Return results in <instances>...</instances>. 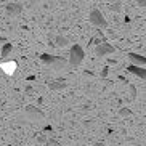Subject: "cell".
Returning a JSON list of instances; mask_svg holds the SVG:
<instances>
[{
  "label": "cell",
  "instance_id": "obj_1",
  "mask_svg": "<svg viewBox=\"0 0 146 146\" xmlns=\"http://www.w3.org/2000/svg\"><path fill=\"white\" fill-rule=\"evenodd\" d=\"M40 60H42L43 64L50 66L52 69H63L66 66V60L63 56H55V55L43 53V55H40Z\"/></svg>",
  "mask_w": 146,
  "mask_h": 146
},
{
  "label": "cell",
  "instance_id": "obj_2",
  "mask_svg": "<svg viewBox=\"0 0 146 146\" xmlns=\"http://www.w3.org/2000/svg\"><path fill=\"white\" fill-rule=\"evenodd\" d=\"M84 56H85V53H84L82 47L79 43H74L72 47H71V50H69V64L72 66V68L79 66L84 61Z\"/></svg>",
  "mask_w": 146,
  "mask_h": 146
},
{
  "label": "cell",
  "instance_id": "obj_3",
  "mask_svg": "<svg viewBox=\"0 0 146 146\" xmlns=\"http://www.w3.org/2000/svg\"><path fill=\"white\" fill-rule=\"evenodd\" d=\"M88 19H90V23L93 24V26H96V27H103V29H104V27L108 26L106 19H104V15L101 13L98 8L92 10V11H90V18H88Z\"/></svg>",
  "mask_w": 146,
  "mask_h": 146
},
{
  "label": "cell",
  "instance_id": "obj_4",
  "mask_svg": "<svg viewBox=\"0 0 146 146\" xmlns=\"http://www.w3.org/2000/svg\"><path fill=\"white\" fill-rule=\"evenodd\" d=\"M95 53H96V56L111 55V53H114V47H112V45H109V43H106V42H101V43H98V45H96Z\"/></svg>",
  "mask_w": 146,
  "mask_h": 146
},
{
  "label": "cell",
  "instance_id": "obj_5",
  "mask_svg": "<svg viewBox=\"0 0 146 146\" xmlns=\"http://www.w3.org/2000/svg\"><path fill=\"white\" fill-rule=\"evenodd\" d=\"M26 114H27V116H29L32 120H42L43 117H45V114H43V112L40 111L39 108L32 106V104L26 106Z\"/></svg>",
  "mask_w": 146,
  "mask_h": 146
},
{
  "label": "cell",
  "instance_id": "obj_6",
  "mask_svg": "<svg viewBox=\"0 0 146 146\" xmlns=\"http://www.w3.org/2000/svg\"><path fill=\"white\" fill-rule=\"evenodd\" d=\"M127 56H129V60L132 61V64H137V66H141V68H145L146 58H145L143 55H138V53H127Z\"/></svg>",
  "mask_w": 146,
  "mask_h": 146
},
{
  "label": "cell",
  "instance_id": "obj_7",
  "mask_svg": "<svg viewBox=\"0 0 146 146\" xmlns=\"http://www.w3.org/2000/svg\"><path fill=\"white\" fill-rule=\"evenodd\" d=\"M127 71H129V72H132V74H135V76H137V77H140L141 80H145V79H146V71H145V68H141V66L130 64L129 68H127Z\"/></svg>",
  "mask_w": 146,
  "mask_h": 146
},
{
  "label": "cell",
  "instance_id": "obj_8",
  "mask_svg": "<svg viewBox=\"0 0 146 146\" xmlns=\"http://www.w3.org/2000/svg\"><path fill=\"white\" fill-rule=\"evenodd\" d=\"M23 11V5L21 3H8L7 5V13L11 16H16Z\"/></svg>",
  "mask_w": 146,
  "mask_h": 146
},
{
  "label": "cell",
  "instance_id": "obj_9",
  "mask_svg": "<svg viewBox=\"0 0 146 146\" xmlns=\"http://www.w3.org/2000/svg\"><path fill=\"white\" fill-rule=\"evenodd\" d=\"M66 80H55V82H52L50 84V88L52 90H63V88H66Z\"/></svg>",
  "mask_w": 146,
  "mask_h": 146
},
{
  "label": "cell",
  "instance_id": "obj_10",
  "mask_svg": "<svg viewBox=\"0 0 146 146\" xmlns=\"http://www.w3.org/2000/svg\"><path fill=\"white\" fill-rule=\"evenodd\" d=\"M55 43H56V47L63 48V47H66V45H68V39H66V37H63V35H58V37L55 39Z\"/></svg>",
  "mask_w": 146,
  "mask_h": 146
},
{
  "label": "cell",
  "instance_id": "obj_11",
  "mask_svg": "<svg viewBox=\"0 0 146 146\" xmlns=\"http://www.w3.org/2000/svg\"><path fill=\"white\" fill-rule=\"evenodd\" d=\"M13 47H11V43H5L3 47H2V58H7V56L11 53Z\"/></svg>",
  "mask_w": 146,
  "mask_h": 146
},
{
  "label": "cell",
  "instance_id": "obj_12",
  "mask_svg": "<svg viewBox=\"0 0 146 146\" xmlns=\"http://www.w3.org/2000/svg\"><path fill=\"white\" fill-rule=\"evenodd\" d=\"M3 69H5V72L7 74H13L15 69H16V63H8V64L3 66Z\"/></svg>",
  "mask_w": 146,
  "mask_h": 146
},
{
  "label": "cell",
  "instance_id": "obj_13",
  "mask_svg": "<svg viewBox=\"0 0 146 146\" xmlns=\"http://www.w3.org/2000/svg\"><path fill=\"white\" fill-rule=\"evenodd\" d=\"M119 114L122 117H129V116H132V109H129V108H122L119 111Z\"/></svg>",
  "mask_w": 146,
  "mask_h": 146
},
{
  "label": "cell",
  "instance_id": "obj_14",
  "mask_svg": "<svg viewBox=\"0 0 146 146\" xmlns=\"http://www.w3.org/2000/svg\"><path fill=\"white\" fill-rule=\"evenodd\" d=\"M111 8H112V11L119 13L120 10H122V5H120V2H116V3H112V5H111Z\"/></svg>",
  "mask_w": 146,
  "mask_h": 146
},
{
  "label": "cell",
  "instance_id": "obj_15",
  "mask_svg": "<svg viewBox=\"0 0 146 146\" xmlns=\"http://www.w3.org/2000/svg\"><path fill=\"white\" fill-rule=\"evenodd\" d=\"M47 146H60V141H56V140H53V138H47Z\"/></svg>",
  "mask_w": 146,
  "mask_h": 146
},
{
  "label": "cell",
  "instance_id": "obj_16",
  "mask_svg": "<svg viewBox=\"0 0 146 146\" xmlns=\"http://www.w3.org/2000/svg\"><path fill=\"white\" fill-rule=\"evenodd\" d=\"M129 88H130V93H132V100H135L137 98V88L133 85H129Z\"/></svg>",
  "mask_w": 146,
  "mask_h": 146
},
{
  "label": "cell",
  "instance_id": "obj_17",
  "mask_svg": "<svg viewBox=\"0 0 146 146\" xmlns=\"http://www.w3.org/2000/svg\"><path fill=\"white\" fill-rule=\"evenodd\" d=\"M37 141H39V143H45V141H47V137L42 133V135H39V137H37Z\"/></svg>",
  "mask_w": 146,
  "mask_h": 146
},
{
  "label": "cell",
  "instance_id": "obj_18",
  "mask_svg": "<svg viewBox=\"0 0 146 146\" xmlns=\"http://www.w3.org/2000/svg\"><path fill=\"white\" fill-rule=\"evenodd\" d=\"M37 3H40V0H31V2H29V7L32 8V7H35Z\"/></svg>",
  "mask_w": 146,
  "mask_h": 146
},
{
  "label": "cell",
  "instance_id": "obj_19",
  "mask_svg": "<svg viewBox=\"0 0 146 146\" xmlns=\"http://www.w3.org/2000/svg\"><path fill=\"white\" fill-rule=\"evenodd\" d=\"M43 132H53V127L52 125H47V127L43 129Z\"/></svg>",
  "mask_w": 146,
  "mask_h": 146
},
{
  "label": "cell",
  "instance_id": "obj_20",
  "mask_svg": "<svg viewBox=\"0 0 146 146\" xmlns=\"http://www.w3.org/2000/svg\"><path fill=\"white\" fill-rule=\"evenodd\" d=\"M138 5L140 7H146V0H138Z\"/></svg>",
  "mask_w": 146,
  "mask_h": 146
},
{
  "label": "cell",
  "instance_id": "obj_21",
  "mask_svg": "<svg viewBox=\"0 0 146 146\" xmlns=\"http://www.w3.org/2000/svg\"><path fill=\"white\" fill-rule=\"evenodd\" d=\"M101 76H103V77H106V76H108V69H104L103 72H101Z\"/></svg>",
  "mask_w": 146,
  "mask_h": 146
},
{
  "label": "cell",
  "instance_id": "obj_22",
  "mask_svg": "<svg viewBox=\"0 0 146 146\" xmlns=\"http://www.w3.org/2000/svg\"><path fill=\"white\" fill-rule=\"evenodd\" d=\"M108 2H111V0H108Z\"/></svg>",
  "mask_w": 146,
  "mask_h": 146
}]
</instances>
